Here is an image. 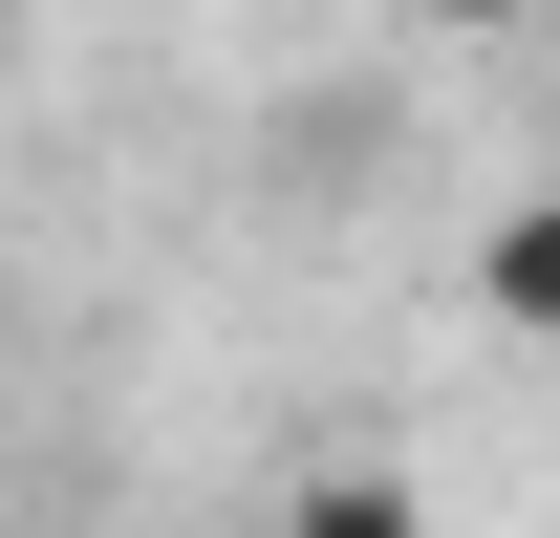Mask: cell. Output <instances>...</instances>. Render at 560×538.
I'll return each instance as SVG.
<instances>
[{
  "mask_svg": "<svg viewBox=\"0 0 560 538\" xmlns=\"http://www.w3.org/2000/svg\"><path fill=\"white\" fill-rule=\"evenodd\" d=\"M280 538H431V495L366 473V453H324V473H280Z\"/></svg>",
  "mask_w": 560,
  "mask_h": 538,
  "instance_id": "1",
  "label": "cell"
},
{
  "mask_svg": "<svg viewBox=\"0 0 560 538\" xmlns=\"http://www.w3.org/2000/svg\"><path fill=\"white\" fill-rule=\"evenodd\" d=\"M410 22H453V44H495V22H539V0H410Z\"/></svg>",
  "mask_w": 560,
  "mask_h": 538,
  "instance_id": "3",
  "label": "cell"
},
{
  "mask_svg": "<svg viewBox=\"0 0 560 538\" xmlns=\"http://www.w3.org/2000/svg\"><path fill=\"white\" fill-rule=\"evenodd\" d=\"M475 302H495L517 344H560V195H517V215L475 237Z\"/></svg>",
  "mask_w": 560,
  "mask_h": 538,
  "instance_id": "2",
  "label": "cell"
}]
</instances>
